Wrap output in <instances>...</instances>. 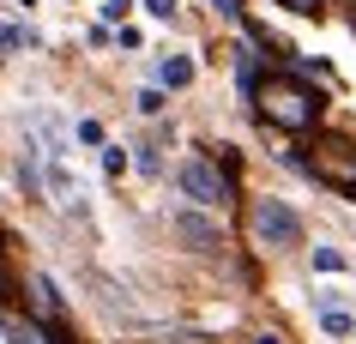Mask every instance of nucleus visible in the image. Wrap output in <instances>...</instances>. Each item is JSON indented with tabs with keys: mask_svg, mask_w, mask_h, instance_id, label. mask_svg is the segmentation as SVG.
<instances>
[{
	"mask_svg": "<svg viewBox=\"0 0 356 344\" xmlns=\"http://www.w3.org/2000/svg\"><path fill=\"white\" fill-rule=\"evenodd\" d=\"M254 109L260 121H272L278 133H314L320 127V97L290 73H266L260 91H254Z\"/></svg>",
	"mask_w": 356,
	"mask_h": 344,
	"instance_id": "1",
	"label": "nucleus"
},
{
	"mask_svg": "<svg viewBox=\"0 0 356 344\" xmlns=\"http://www.w3.org/2000/svg\"><path fill=\"white\" fill-rule=\"evenodd\" d=\"M175 188H181V199H193L200 211H224L229 199H236V170H229L224 157L211 151H193L181 170H175Z\"/></svg>",
	"mask_w": 356,
	"mask_h": 344,
	"instance_id": "2",
	"label": "nucleus"
},
{
	"mask_svg": "<svg viewBox=\"0 0 356 344\" xmlns=\"http://www.w3.org/2000/svg\"><path fill=\"white\" fill-rule=\"evenodd\" d=\"M308 175L314 181H326V188H344V193H356V145L350 139H338V133H326V139H314L308 145Z\"/></svg>",
	"mask_w": 356,
	"mask_h": 344,
	"instance_id": "3",
	"label": "nucleus"
},
{
	"mask_svg": "<svg viewBox=\"0 0 356 344\" xmlns=\"http://www.w3.org/2000/svg\"><path fill=\"white\" fill-rule=\"evenodd\" d=\"M254 242L260 248H296L302 242V218H296V206H284V199H254Z\"/></svg>",
	"mask_w": 356,
	"mask_h": 344,
	"instance_id": "4",
	"label": "nucleus"
},
{
	"mask_svg": "<svg viewBox=\"0 0 356 344\" xmlns=\"http://www.w3.org/2000/svg\"><path fill=\"white\" fill-rule=\"evenodd\" d=\"M0 338H6V344H73L60 326L24 320V314H6V308H0Z\"/></svg>",
	"mask_w": 356,
	"mask_h": 344,
	"instance_id": "5",
	"label": "nucleus"
},
{
	"mask_svg": "<svg viewBox=\"0 0 356 344\" xmlns=\"http://www.w3.org/2000/svg\"><path fill=\"white\" fill-rule=\"evenodd\" d=\"M175 236H181V242H193V248H200V254L224 248V236H218V224H206L200 211H175Z\"/></svg>",
	"mask_w": 356,
	"mask_h": 344,
	"instance_id": "6",
	"label": "nucleus"
},
{
	"mask_svg": "<svg viewBox=\"0 0 356 344\" xmlns=\"http://www.w3.org/2000/svg\"><path fill=\"white\" fill-rule=\"evenodd\" d=\"M236 85H242V97L260 91V42H254V37L236 49Z\"/></svg>",
	"mask_w": 356,
	"mask_h": 344,
	"instance_id": "7",
	"label": "nucleus"
},
{
	"mask_svg": "<svg viewBox=\"0 0 356 344\" xmlns=\"http://www.w3.org/2000/svg\"><path fill=\"white\" fill-rule=\"evenodd\" d=\"M157 79H163V91H188V85H193V60L188 55H163Z\"/></svg>",
	"mask_w": 356,
	"mask_h": 344,
	"instance_id": "8",
	"label": "nucleus"
},
{
	"mask_svg": "<svg viewBox=\"0 0 356 344\" xmlns=\"http://www.w3.org/2000/svg\"><path fill=\"white\" fill-rule=\"evenodd\" d=\"M31 302H37V314H49V320H55V314H60V290H55V278H42V272H37V278H31Z\"/></svg>",
	"mask_w": 356,
	"mask_h": 344,
	"instance_id": "9",
	"label": "nucleus"
},
{
	"mask_svg": "<svg viewBox=\"0 0 356 344\" xmlns=\"http://www.w3.org/2000/svg\"><path fill=\"white\" fill-rule=\"evenodd\" d=\"M0 49H42L37 31H19V24H0Z\"/></svg>",
	"mask_w": 356,
	"mask_h": 344,
	"instance_id": "10",
	"label": "nucleus"
},
{
	"mask_svg": "<svg viewBox=\"0 0 356 344\" xmlns=\"http://www.w3.org/2000/svg\"><path fill=\"white\" fill-rule=\"evenodd\" d=\"M133 170L139 175H163V151H157V145H133Z\"/></svg>",
	"mask_w": 356,
	"mask_h": 344,
	"instance_id": "11",
	"label": "nucleus"
},
{
	"mask_svg": "<svg viewBox=\"0 0 356 344\" xmlns=\"http://www.w3.org/2000/svg\"><path fill=\"white\" fill-rule=\"evenodd\" d=\"M320 326H326L332 338H344V332H350V314H344L338 302H320Z\"/></svg>",
	"mask_w": 356,
	"mask_h": 344,
	"instance_id": "12",
	"label": "nucleus"
},
{
	"mask_svg": "<svg viewBox=\"0 0 356 344\" xmlns=\"http://www.w3.org/2000/svg\"><path fill=\"white\" fill-rule=\"evenodd\" d=\"M127 145H103V175H109V181H121V175H127Z\"/></svg>",
	"mask_w": 356,
	"mask_h": 344,
	"instance_id": "13",
	"label": "nucleus"
},
{
	"mask_svg": "<svg viewBox=\"0 0 356 344\" xmlns=\"http://www.w3.org/2000/svg\"><path fill=\"white\" fill-rule=\"evenodd\" d=\"M272 6L296 13V19H320V13H326V0H272Z\"/></svg>",
	"mask_w": 356,
	"mask_h": 344,
	"instance_id": "14",
	"label": "nucleus"
},
{
	"mask_svg": "<svg viewBox=\"0 0 356 344\" xmlns=\"http://www.w3.org/2000/svg\"><path fill=\"white\" fill-rule=\"evenodd\" d=\"M314 272H344V254L338 248H314Z\"/></svg>",
	"mask_w": 356,
	"mask_h": 344,
	"instance_id": "15",
	"label": "nucleus"
},
{
	"mask_svg": "<svg viewBox=\"0 0 356 344\" xmlns=\"http://www.w3.org/2000/svg\"><path fill=\"white\" fill-rule=\"evenodd\" d=\"M133 103H139V115H163V109H169V103H163V91H139Z\"/></svg>",
	"mask_w": 356,
	"mask_h": 344,
	"instance_id": "16",
	"label": "nucleus"
},
{
	"mask_svg": "<svg viewBox=\"0 0 356 344\" xmlns=\"http://www.w3.org/2000/svg\"><path fill=\"white\" fill-rule=\"evenodd\" d=\"M127 13H133V0H103V19H109V24H121Z\"/></svg>",
	"mask_w": 356,
	"mask_h": 344,
	"instance_id": "17",
	"label": "nucleus"
},
{
	"mask_svg": "<svg viewBox=\"0 0 356 344\" xmlns=\"http://www.w3.org/2000/svg\"><path fill=\"white\" fill-rule=\"evenodd\" d=\"M145 13H151V19H163V24H169V19H175V0H145Z\"/></svg>",
	"mask_w": 356,
	"mask_h": 344,
	"instance_id": "18",
	"label": "nucleus"
},
{
	"mask_svg": "<svg viewBox=\"0 0 356 344\" xmlns=\"http://www.w3.org/2000/svg\"><path fill=\"white\" fill-rule=\"evenodd\" d=\"M79 145H103V127L97 121H79Z\"/></svg>",
	"mask_w": 356,
	"mask_h": 344,
	"instance_id": "19",
	"label": "nucleus"
},
{
	"mask_svg": "<svg viewBox=\"0 0 356 344\" xmlns=\"http://www.w3.org/2000/svg\"><path fill=\"white\" fill-rule=\"evenodd\" d=\"M211 6H218L224 19H242V0H211Z\"/></svg>",
	"mask_w": 356,
	"mask_h": 344,
	"instance_id": "20",
	"label": "nucleus"
},
{
	"mask_svg": "<svg viewBox=\"0 0 356 344\" xmlns=\"http://www.w3.org/2000/svg\"><path fill=\"white\" fill-rule=\"evenodd\" d=\"M254 344H290V338H284V332H260Z\"/></svg>",
	"mask_w": 356,
	"mask_h": 344,
	"instance_id": "21",
	"label": "nucleus"
},
{
	"mask_svg": "<svg viewBox=\"0 0 356 344\" xmlns=\"http://www.w3.org/2000/svg\"><path fill=\"white\" fill-rule=\"evenodd\" d=\"M350 31H356V6H350Z\"/></svg>",
	"mask_w": 356,
	"mask_h": 344,
	"instance_id": "22",
	"label": "nucleus"
}]
</instances>
